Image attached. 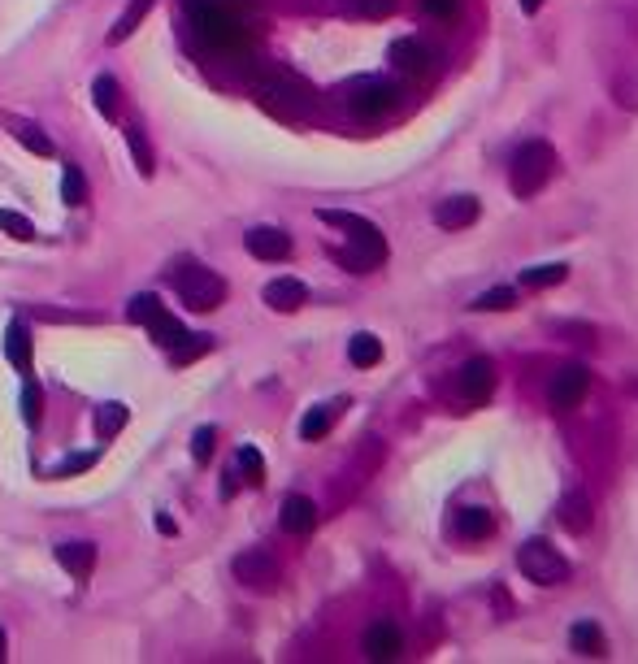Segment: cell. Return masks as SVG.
Instances as JSON below:
<instances>
[{
	"label": "cell",
	"mask_w": 638,
	"mask_h": 664,
	"mask_svg": "<svg viewBox=\"0 0 638 664\" xmlns=\"http://www.w3.org/2000/svg\"><path fill=\"white\" fill-rule=\"evenodd\" d=\"M143 326L152 331V339H157L161 348H179L182 339H187V326H182V322H179V317H174L170 309H165V304H161V309L152 312V317H148Z\"/></svg>",
	"instance_id": "obj_20"
},
{
	"label": "cell",
	"mask_w": 638,
	"mask_h": 664,
	"mask_svg": "<svg viewBox=\"0 0 638 664\" xmlns=\"http://www.w3.org/2000/svg\"><path fill=\"white\" fill-rule=\"evenodd\" d=\"M182 14H187L191 35L200 44H209V48H240L243 39H248L243 18L226 0H182Z\"/></svg>",
	"instance_id": "obj_1"
},
{
	"label": "cell",
	"mask_w": 638,
	"mask_h": 664,
	"mask_svg": "<svg viewBox=\"0 0 638 664\" xmlns=\"http://www.w3.org/2000/svg\"><path fill=\"white\" fill-rule=\"evenodd\" d=\"M556 517L569 534H586V530H591V517H595V512H591V495H586V491H564L560 504H556Z\"/></svg>",
	"instance_id": "obj_16"
},
{
	"label": "cell",
	"mask_w": 638,
	"mask_h": 664,
	"mask_svg": "<svg viewBox=\"0 0 638 664\" xmlns=\"http://www.w3.org/2000/svg\"><path fill=\"white\" fill-rule=\"evenodd\" d=\"M92 100H96V109L104 117H118V78L96 74V83H92Z\"/></svg>",
	"instance_id": "obj_28"
},
{
	"label": "cell",
	"mask_w": 638,
	"mask_h": 664,
	"mask_svg": "<svg viewBox=\"0 0 638 664\" xmlns=\"http://www.w3.org/2000/svg\"><path fill=\"white\" fill-rule=\"evenodd\" d=\"M209 348H213V339H209V334H187L179 348H170V352H174V365H191V361L204 356Z\"/></svg>",
	"instance_id": "obj_34"
},
{
	"label": "cell",
	"mask_w": 638,
	"mask_h": 664,
	"mask_svg": "<svg viewBox=\"0 0 638 664\" xmlns=\"http://www.w3.org/2000/svg\"><path fill=\"white\" fill-rule=\"evenodd\" d=\"M257 100L274 117H282V122H299V117L313 109V92H309V83H304L299 74H291V70H274V74L260 78Z\"/></svg>",
	"instance_id": "obj_2"
},
{
	"label": "cell",
	"mask_w": 638,
	"mask_h": 664,
	"mask_svg": "<svg viewBox=\"0 0 638 664\" xmlns=\"http://www.w3.org/2000/svg\"><path fill=\"white\" fill-rule=\"evenodd\" d=\"M360 647H365V656H369V660H396L399 647H404V639H399V625L396 621H374L369 629H365Z\"/></svg>",
	"instance_id": "obj_13"
},
{
	"label": "cell",
	"mask_w": 638,
	"mask_h": 664,
	"mask_svg": "<svg viewBox=\"0 0 638 664\" xmlns=\"http://www.w3.org/2000/svg\"><path fill=\"white\" fill-rule=\"evenodd\" d=\"M491 530H496V517H491L486 508H460L456 512V534L460 539L478 543V539H491Z\"/></svg>",
	"instance_id": "obj_23"
},
{
	"label": "cell",
	"mask_w": 638,
	"mask_h": 664,
	"mask_svg": "<svg viewBox=\"0 0 638 664\" xmlns=\"http://www.w3.org/2000/svg\"><path fill=\"white\" fill-rule=\"evenodd\" d=\"M517 569L535 586H560V582H569V573H574L569 560H564L547 539H525V543L517 547Z\"/></svg>",
	"instance_id": "obj_6"
},
{
	"label": "cell",
	"mask_w": 638,
	"mask_h": 664,
	"mask_svg": "<svg viewBox=\"0 0 638 664\" xmlns=\"http://www.w3.org/2000/svg\"><path fill=\"white\" fill-rule=\"evenodd\" d=\"M586 391H591V370L586 365H578V361H569V365H560L556 373H552V387H547V395H552V404L556 409H578L582 400H586Z\"/></svg>",
	"instance_id": "obj_8"
},
{
	"label": "cell",
	"mask_w": 638,
	"mask_h": 664,
	"mask_svg": "<svg viewBox=\"0 0 638 664\" xmlns=\"http://www.w3.org/2000/svg\"><path fill=\"white\" fill-rule=\"evenodd\" d=\"M126 144H131V156H135L140 174L148 178V174H152V148H148V139H143L140 126H126Z\"/></svg>",
	"instance_id": "obj_35"
},
{
	"label": "cell",
	"mask_w": 638,
	"mask_h": 664,
	"mask_svg": "<svg viewBox=\"0 0 638 664\" xmlns=\"http://www.w3.org/2000/svg\"><path fill=\"white\" fill-rule=\"evenodd\" d=\"M517 304V292L513 287H491V292H482L469 309L474 312H504V309H513Z\"/></svg>",
	"instance_id": "obj_29"
},
{
	"label": "cell",
	"mask_w": 638,
	"mask_h": 664,
	"mask_svg": "<svg viewBox=\"0 0 638 664\" xmlns=\"http://www.w3.org/2000/svg\"><path fill=\"white\" fill-rule=\"evenodd\" d=\"M152 5H157V0H131V5H126V14L118 18V26L109 31V44H126V39L140 31V22L148 18V9H152Z\"/></svg>",
	"instance_id": "obj_26"
},
{
	"label": "cell",
	"mask_w": 638,
	"mask_h": 664,
	"mask_svg": "<svg viewBox=\"0 0 638 664\" xmlns=\"http://www.w3.org/2000/svg\"><path fill=\"white\" fill-rule=\"evenodd\" d=\"M57 565L74 578V582H87L92 569H96V547L92 543H61L57 547Z\"/></svg>",
	"instance_id": "obj_18"
},
{
	"label": "cell",
	"mask_w": 638,
	"mask_h": 664,
	"mask_svg": "<svg viewBox=\"0 0 638 664\" xmlns=\"http://www.w3.org/2000/svg\"><path fill=\"white\" fill-rule=\"evenodd\" d=\"M157 530H161V534H174V530H179V526H174V521H170V517L161 512V517H157Z\"/></svg>",
	"instance_id": "obj_44"
},
{
	"label": "cell",
	"mask_w": 638,
	"mask_h": 664,
	"mask_svg": "<svg viewBox=\"0 0 638 664\" xmlns=\"http://www.w3.org/2000/svg\"><path fill=\"white\" fill-rule=\"evenodd\" d=\"M243 243H248V253L257 256V261H282V256H291V234L279 231V226H252V231L243 234Z\"/></svg>",
	"instance_id": "obj_12"
},
{
	"label": "cell",
	"mask_w": 638,
	"mask_h": 664,
	"mask_svg": "<svg viewBox=\"0 0 638 664\" xmlns=\"http://www.w3.org/2000/svg\"><path fill=\"white\" fill-rule=\"evenodd\" d=\"M5 356H9V365L18 373H31V331L22 322H9V331H5Z\"/></svg>",
	"instance_id": "obj_21"
},
{
	"label": "cell",
	"mask_w": 638,
	"mask_h": 664,
	"mask_svg": "<svg viewBox=\"0 0 638 664\" xmlns=\"http://www.w3.org/2000/svg\"><path fill=\"white\" fill-rule=\"evenodd\" d=\"M279 521L287 534H309V530L318 526V504L309 495H291V500H282Z\"/></svg>",
	"instance_id": "obj_17"
},
{
	"label": "cell",
	"mask_w": 638,
	"mask_h": 664,
	"mask_svg": "<svg viewBox=\"0 0 638 664\" xmlns=\"http://www.w3.org/2000/svg\"><path fill=\"white\" fill-rule=\"evenodd\" d=\"M421 14L447 22V18H456V14H460V0H421Z\"/></svg>",
	"instance_id": "obj_43"
},
{
	"label": "cell",
	"mask_w": 638,
	"mask_h": 664,
	"mask_svg": "<svg viewBox=\"0 0 638 664\" xmlns=\"http://www.w3.org/2000/svg\"><path fill=\"white\" fill-rule=\"evenodd\" d=\"M339 409H343V404H321V409H309L304 417H299V439H309V443L326 439L330 426H335V412H339Z\"/></svg>",
	"instance_id": "obj_24"
},
{
	"label": "cell",
	"mask_w": 638,
	"mask_h": 664,
	"mask_svg": "<svg viewBox=\"0 0 638 664\" xmlns=\"http://www.w3.org/2000/svg\"><path fill=\"white\" fill-rule=\"evenodd\" d=\"M157 309H161V300H157L152 292H148V295H135V300H131V309H126V317H131L135 326H143V322H148V317H152Z\"/></svg>",
	"instance_id": "obj_42"
},
{
	"label": "cell",
	"mask_w": 638,
	"mask_h": 664,
	"mask_svg": "<svg viewBox=\"0 0 638 664\" xmlns=\"http://www.w3.org/2000/svg\"><path fill=\"white\" fill-rule=\"evenodd\" d=\"M564 273H569V265H564V261H552V265H535V270H521V287H530V292H543V287H556V282H564Z\"/></svg>",
	"instance_id": "obj_27"
},
{
	"label": "cell",
	"mask_w": 638,
	"mask_h": 664,
	"mask_svg": "<svg viewBox=\"0 0 638 664\" xmlns=\"http://www.w3.org/2000/svg\"><path fill=\"white\" fill-rule=\"evenodd\" d=\"M235 469L243 473V482H248V487H260V482H265V461H260L257 448H240V456H235Z\"/></svg>",
	"instance_id": "obj_31"
},
{
	"label": "cell",
	"mask_w": 638,
	"mask_h": 664,
	"mask_svg": "<svg viewBox=\"0 0 638 664\" xmlns=\"http://www.w3.org/2000/svg\"><path fill=\"white\" fill-rule=\"evenodd\" d=\"M569 647H574V656H608V639H604V629L595 621H578L569 629Z\"/></svg>",
	"instance_id": "obj_22"
},
{
	"label": "cell",
	"mask_w": 638,
	"mask_h": 664,
	"mask_svg": "<svg viewBox=\"0 0 638 664\" xmlns=\"http://www.w3.org/2000/svg\"><path fill=\"white\" fill-rule=\"evenodd\" d=\"M61 200H65V204H87V178H83L79 165H70V170L61 174Z\"/></svg>",
	"instance_id": "obj_32"
},
{
	"label": "cell",
	"mask_w": 638,
	"mask_h": 664,
	"mask_svg": "<svg viewBox=\"0 0 638 664\" xmlns=\"http://www.w3.org/2000/svg\"><path fill=\"white\" fill-rule=\"evenodd\" d=\"M40 417H44V395L35 382H26V387H22V421H26V426H40Z\"/></svg>",
	"instance_id": "obj_38"
},
{
	"label": "cell",
	"mask_w": 638,
	"mask_h": 664,
	"mask_svg": "<svg viewBox=\"0 0 638 664\" xmlns=\"http://www.w3.org/2000/svg\"><path fill=\"white\" fill-rule=\"evenodd\" d=\"M100 456L96 451H79V456H65L57 469H53V478H74V473H87V469L96 465Z\"/></svg>",
	"instance_id": "obj_41"
},
{
	"label": "cell",
	"mask_w": 638,
	"mask_h": 664,
	"mask_svg": "<svg viewBox=\"0 0 638 664\" xmlns=\"http://www.w3.org/2000/svg\"><path fill=\"white\" fill-rule=\"evenodd\" d=\"M387 61L396 65L399 74H408V78H421V74H430V61H435V53L421 44L417 35H399L396 44H391V53H387Z\"/></svg>",
	"instance_id": "obj_10"
},
{
	"label": "cell",
	"mask_w": 638,
	"mask_h": 664,
	"mask_svg": "<svg viewBox=\"0 0 638 664\" xmlns=\"http://www.w3.org/2000/svg\"><path fill=\"white\" fill-rule=\"evenodd\" d=\"M231 569H235V578H240L248 590H260V595H270V590L279 586V578H282L279 560H274L270 551H260V547H248V551H240V556L231 560Z\"/></svg>",
	"instance_id": "obj_7"
},
{
	"label": "cell",
	"mask_w": 638,
	"mask_h": 664,
	"mask_svg": "<svg viewBox=\"0 0 638 664\" xmlns=\"http://www.w3.org/2000/svg\"><path fill=\"white\" fill-rule=\"evenodd\" d=\"M9 656V639H5V629H0V660Z\"/></svg>",
	"instance_id": "obj_46"
},
{
	"label": "cell",
	"mask_w": 638,
	"mask_h": 664,
	"mask_svg": "<svg viewBox=\"0 0 638 664\" xmlns=\"http://www.w3.org/2000/svg\"><path fill=\"white\" fill-rule=\"evenodd\" d=\"M521 9H525V14H539V9H543V0H521Z\"/></svg>",
	"instance_id": "obj_45"
},
{
	"label": "cell",
	"mask_w": 638,
	"mask_h": 664,
	"mask_svg": "<svg viewBox=\"0 0 638 664\" xmlns=\"http://www.w3.org/2000/svg\"><path fill=\"white\" fill-rule=\"evenodd\" d=\"M170 282H174V292H179L182 304L196 309V312L218 309L221 300H226V278L213 273L209 265H200V261H179L174 273H170Z\"/></svg>",
	"instance_id": "obj_3"
},
{
	"label": "cell",
	"mask_w": 638,
	"mask_h": 664,
	"mask_svg": "<svg viewBox=\"0 0 638 664\" xmlns=\"http://www.w3.org/2000/svg\"><path fill=\"white\" fill-rule=\"evenodd\" d=\"M613 96H617L621 109H634L638 114V70H630V74H621L613 83Z\"/></svg>",
	"instance_id": "obj_39"
},
{
	"label": "cell",
	"mask_w": 638,
	"mask_h": 664,
	"mask_svg": "<svg viewBox=\"0 0 638 664\" xmlns=\"http://www.w3.org/2000/svg\"><path fill=\"white\" fill-rule=\"evenodd\" d=\"M552 170H556V153H552V144H547V139H530V144H521L517 156H513L508 187H513V195L530 200V195H539L543 187H547Z\"/></svg>",
	"instance_id": "obj_4"
},
{
	"label": "cell",
	"mask_w": 638,
	"mask_h": 664,
	"mask_svg": "<svg viewBox=\"0 0 638 664\" xmlns=\"http://www.w3.org/2000/svg\"><path fill=\"white\" fill-rule=\"evenodd\" d=\"M348 361H352L357 370H374V365L382 361V343H378V334H369V331L352 334V343H348Z\"/></svg>",
	"instance_id": "obj_25"
},
{
	"label": "cell",
	"mask_w": 638,
	"mask_h": 664,
	"mask_svg": "<svg viewBox=\"0 0 638 664\" xmlns=\"http://www.w3.org/2000/svg\"><path fill=\"white\" fill-rule=\"evenodd\" d=\"M321 222L326 226H335V231L348 234V243H374V248H387V239H382V231L369 222V217L360 213H343V209H321Z\"/></svg>",
	"instance_id": "obj_11"
},
{
	"label": "cell",
	"mask_w": 638,
	"mask_h": 664,
	"mask_svg": "<svg viewBox=\"0 0 638 664\" xmlns=\"http://www.w3.org/2000/svg\"><path fill=\"white\" fill-rule=\"evenodd\" d=\"M396 100H399L396 83H391V78H382V74H360V78H352V83L343 87V104H348L357 117H365V122L391 114V109H396Z\"/></svg>",
	"instance_id": "obj_5"
},
{
	"label": "cell",
	"mask_w": 638,
	"mask_h": 664,
	"mask_svg": "<svg viewBox=\"0 0 638 664\" xmlns=\"http://www.w3.org/2000/svg\"><path fill=\"white\" fill-rule=\"evenodd\" d=\"M126 426V404H100L96 409V434L100 439H113Z\"/></svg>",
	"instance_id": "obj_30"
},
{
	"label": "cell",
	"mask_w": 638,
	"mask_h": 664,
	"mask_svg": "<svg viewBox=\"0 0 638 664\" xmlns=\"http://www.w3.org/2000/svg\"><path fill=\"white\" fill-rule=\"evenodd\" d=\"M482 213V204L474 195H447L439 200V209H435V222H439L443 231H465V226H474Z\"/></svg>",
	"instance_id": "obj_14"
},
{
	"label": "cell",
	"mask_w": 638,
	"mask_h": 664,
	"mask_svg": "<svg viewBox=\"0 0 638 664\" xmlns=\"http://www.w3.org/2000/svg\"><path fill=\"white\" fill-rule=\"evenodd\" d=\"M213 448H218V430L200 426L196 434H191V456H196V465H209V461H213Z\"/></svg>",
	"instance_id": "obj_36"
},
{
	"label": "cell",
	"mask_w": 638,
	"mask_h": 664,
	"mask_svg": "<svg viewBox=\"0 0 638 664\" xmlns=\"http://www.w3.org/2000/svg\"><path fill=\"white\" fill-rule=\"evenodd\" d=\"M456 387L469 404H486V400L496 395V365H491V356H469V361L460 365Z\"/></svg>",
	"instance_id": "obj_9"
},
{
	"label": "cell",
	"mask_w": 638,
	"mask_h": 664,
	"mask_svg": "<svg viewBox=\"0 0 638 664\" xmlns=\"http://www.w3.org/2000/svg\"><path fill=\"white\" fill-rule=\"evenodd\" d=\"M343 14H357V18H387L396 9V0H339Z\"/></svg>",
	"instance_id": "obj_33"
},
{
	"label": "cell",
	"mask_w": 638,
	"mask_h": 664,
	"mask_svg": "<svg viewBox=\"0 0 638 664\" xmlns=\"http://www.w3.org/2000/svg\"><path fill=\"white\" fill-rule=\"evenodd\" d=\"M14 135H18L22 148H31V153H40V156H53V139L44 135V131H35V126H14Z\"/></svg>",
	"instance_id": "obj_40"
},
{
	"label": "cell",
	"mask_w": 638,
	"mask_h": 664,
	"mask_svg": "<svg viewBox=\"0 0 638 664\" xmlns=\"http://www.w3.org/2000/svg\"><path fill=\"white\" fill-rule=\"evenodd\" d=\"M0 231L5 234H14V239H35V226H31V217H22V213H14V209H0Z\"/></svg>",
	"instance_id": "obj_37"
},
{
	"label": "cell",
	"mask_w": 638,
	"mask_h": 664,
	"mask_svg": "<svg viewBox=\"0 0 638 664\" xmlns=\"http://www.w3.org/2000/svg\"><path fill=\"white\" fill-rule=\"evenodd\" d=\"M335 261H339L343 270H352V273H369V270H378L382 261H387V248H374V243H348V248L335 253Z\"/></svg>",
	"instance_id": "obj_19"
},
{
	"label": "cell",
	"mask_w": 638,
	"mask_h": 664,
	"mask_svg": "<svg viewBox=\"0 0 638 664\" xmlns=\"http://www.w3.org/2000/svg\"><path fill=\"white\" fill-rule=\"evenodd\" d=\"M265 304L274 312H296L309 304V287L299 282V278H274V282H265Z\"/></svg>",
	"instance_id": "obj_15"
}]
</instances>
